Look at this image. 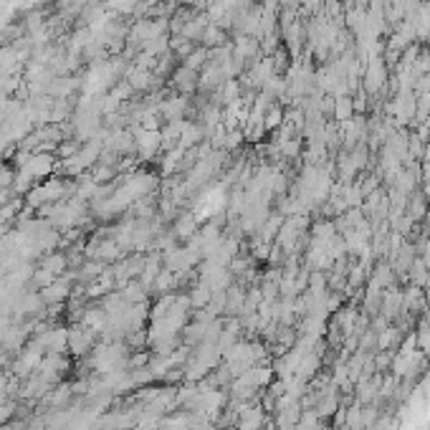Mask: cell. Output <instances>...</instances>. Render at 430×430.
<instances>
[{
  "label": "cell",
  "instance_id": "6da1fadb",
  "mask_svg": "<svg viewBox=\"0 0 430 430\" xmlns=\"http://www.w3.org/2000/svg\"><path fill=\"white\" fill-rule=\"evenodd\" d=\"M407 281L413 283V286H418V289H422L425 283L430 281V271H428V266L422 264V258L420 256H415L413 266L407 268Z\"/></svg>",
  "mask_w": 430,
  "mask_h": 430
},
{
  "label": "cell",
  "instance_id": "7a4b0ae2",
  "mask_svg": "<svg viewBox=\"0 0 430 430\" xmlns=\"http://www.w3.org/2000/svg\"><path fill=\"white\" fill-rule=\"evenodd\" d=\"M422 296H425V301H428V309H430V281L422 286Z\"/></svg>",
  "mask_w": 430,
  "mask_h": 430
},
{
  "label": "cell",
  "instance_id": "3957f363",
  "mask_svg": "<svg viewBox=\"0 0 430 430\" xmlns=\"http://www.w3.org/2000/svg\"><path fill=\"white\" fill-rule=\"evenodd\" d=\"M428 3H430V0H428Z\"/></svg>",
  "mask_w": 430,
  "mask_h": 430
}]
</instances>
